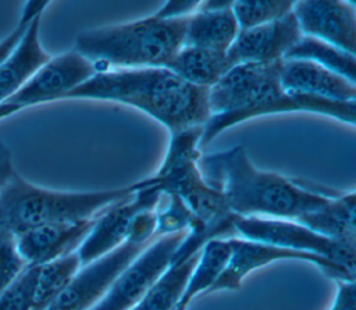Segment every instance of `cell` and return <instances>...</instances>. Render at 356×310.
<instances>
[{
	"label": "cell",
	"mask_w": 356,
	"mask_h": 310,
	"mask_svg": "<svg viewBox=\"0 0 356 310\" xmlns=\"http://www.w3.org/2000/svg\"><path fill=\"white\" fill-rule=\"evenodd\" d=\"M197 165L204 181L221 192L229 211L239 217L296 221L339 195L309 189L299 181L257 170L241 145L202 154Z\"/></svg>",
	"instance_id": "obj_2"
},
{
	"label": "cell",
	"mask_w": 356,
	"mask_h": 310,
	"mask_svg": "<svg viewBox=\"0 0 356 310\" xmlns=\"http://www.w3.org/2000/svg\"><path fill=\"white\" fill-rule=\"evenodd\" d=\"M95 218L42 224L15 235L17 249L28 266H42L75 253L90 232Z\"/></svg>",
	"instance_id": "obj_15"
},
{
	"label": "cell",
	"mask_w": 356,
	"mask_h": 310,
	"mask_svg": "<svg viewBox=\"0 0 356 310\" xmlns=\"http://www.w3.org/2000/svg\"><path fill=\"white\" fill-rule=\"evenodd\" d=\"M197 259L199 253L186 260H172L164 274L131 310H174Z\"/></svg>",
	"instance_id": "obj_22"
},
{
	"label": "cell",
	"mask_w": 356,
	"mask_h": 310,
	"mask_svg": "<svg viewBox=\"0 0 356 310\" xmlns=\"http://www.w3.org/2000/svg\"><path fill=\"white\" fill-rule=\"evenodd\" d=\"M234 1L228 0H206V1H199L197 11H209V13H216V11H224V10H231Z\"/></svg>",
	"instance_id": "obj_32"
},
{
	"label": "cell",
	"mask_w": 356,
	"mask_h": 310,
	"mask_svg": "<svg viewBox=\"0 0 356 310\" xmlns=\"http://www.w3.org/2000/svg\"><path fill=\"white\" fill-rule=\"evenodd\" d=\"M284 60H306L318 64L352 83H356L355 54L343 51L327 42L303 35L286 53Z\"/></svg>",
	"instance_id": "obj_23"
},
{
	"label": "cell",
	"mask_w": 356,
	"mask_h": 310,
	"mask_svg": "<svg viewBox=\"0 0 356 310\" xmlns=\"http://www.w3.org/2000/svg\"><path fill=\"white\" fill-rule=\"evenodd\" d=\"M159 183L156 175L117 189L57 192L29 183L17 172L0 189V231L14 236L38 225L95 218L136 190Z\"/></svg>",
	"instance_id": "obj_4"
},
{
	"label": "cell",
	"mask_w": 356,
	"mask_h": 310,
	"mask_svg": "<svg viewBox=\"0 0 356 310\" xmlns=\"http://www.w3.org/2000/svg\"><path fill=\"white\" fill-rule=\"evenodd\" d=\"M234 229L243 239L317 254L355 274L356 245L325 238L296 221L235 215Z\"/></svg>",
	"instance_id": "obj_7"
},
{
	"label": "cell",
	"mask_w": 356,
	"mask_h": 310,
	"mask_svg": "<svg viewBox=\"0 0 356 310\" xmlns=\"http://www.w3.org/2000/svg\"><path fill=\"white\" fill-rule=\"evenodd\" d=\"M292 7L293 1L288 0H241L234 1L232 13L239 29H249L285 17Z\"/></svg>",
	"instance_id": "obj_25"
},
{
	"label": "cell",
	"mask_w": 356,
	"mask_h": 310,
	"mask_svg": "<svg viewBox=\"0 0 356 310\" xmlns=\"http://www.w3.org/2000/svg\"><path fill=\"white\" fill-rule=\"evenodd\" d=\"M229 254L231 247L228 239L214 238L207 240L199 252V259L174 310H188L193 299L207 295L224 271Z\"/></svg>",
	"instance_id": "obj_21"
},
{
	"label": "cell",
	"mask_w": 356,
	"mask_h": 310,
	"mask_svg": "<svg viewBox=\"0 0 356 310\" xmlns=\"http://www.w3.org/2000/svg\"><path fill=\"white\" fill-rule=\"evenodd\" d=\"M203 127L171 133L165 158L157 171L163 193L178 196L216 238H234V218L220 190L203 178L197 161L202 156L199 142Z\"/></svg>",
	"instance_id": "obj_6"
},
{
	"label": "cell",
	"mask_w": 356,
	"mask_h": 310,
	"mask_svg": "<svg viewBox=\"0 0 356 310\" xmlns=\"http://www.w3.org/2000/svg\"><path fill=\"white\" fill-rule=\"evenodd\" d=\"M47 4H49V1H26L24 4V10L21 13V17H19L15 28L3 40H0V65L15 50V47L19 44L22 36L25 35L29 24L36 17L42 15V13Z\"/></svg>",
	"instance_id": "obj_28"
},
{
	"label": "cell",
	"mask_w": 356,
	"mask_h": 310,
	"mask_svg": "<svg viewBox=\"0 0 356 310\" xmlns=\"http://www.w3.org/2000/svg\"><path fill=\"white\" fill-rule=\"evenodd\" d=\"M188 231L153 239L90 310H131L170 267Z\"/></svg>",
	"instance_id": "obj_8"
},
{
	"label": "cell",
	"mask_w": 356,
	"mask_h": 310,
	"mask_svg": "<svg viewBox=\"0 0 356 310\" xmlns=\"http://www.w3.org/2000/svg\"><path fill=\"white\" fill-rule=\"evenodd\" d=\"M228 243L231 247L228 263L207 295L221 291H239L242 286V281L248 274L267 264L282 260L312 263L318 267L325 275L334 278L335 281H355V274L348 271L345 267L317 254L293 252L289 249L248 240L243 238H228Z\"/></svg>",
	"instance_id": "obj_10"
},
{
	"label": "cell",
	"mask_w": 356,
	"mask_h": 310,
	"mask_svg": "<svg viewBox=\"0 0 356 310\" xmlns=\"http://www.w3.org/2000/svg\"><path fill=\"white\" fill-rule=\"evenodd\" d=\"M238 32L232 8L216 13L196 11L188 17L184 46L227 53Z\"/></svg>",
	"instance_id": "obj_19"
},
{
	"label": "cell",
	"mask_w": 356,
	"mask_h": 310,
	"mask_svg": "<svg viewBox=\"0 0 356 310\" xmlns=\"http://www.w3.org/2000/svg\"><path fill=\"white\" fill-rule=\"evenodd\" d=\"M337 295L330 310H356L355 281H335Z\"/></svg>",
	"instance_id": "obj_30"
},
{
	"label": "cell",
	"mask_w": 356,
	"mask_h": 310,
	"mask_svg": "<svg viewBox=\"0 0 356 310\" xmlns=\"http://www.w3.org/2000/svg\"><path fill=\"white\" fill-rule=\"evenodd\" d=\"M161 196L160 185H150L99 214L90 232L76 250L81 264L85 266L122 245L128 238L134 218L145 210L157 209Z\"/></svg>",
	"instance_id": "obj_12"
},
{
	"label": "cell",
	"mask_w": 356,
	"mask_h": 310,
	"mask_svg": "<svg viewBox=\"0 0 356 310\" xmlns=\"http://www.w3.org/2000/svg\"><path fill=\"white\" fill-rule=\"evenodd\" d=\"M64 99L110 100L134 106L171 133L203 127L210 117L209 89L186 83L167 68L99 71Z\"/></svg>",
	"instance_id": "obj_3"
},
{
	"label": "cell",
	"mask_w": 356,
	"mask_h": 310,
	"mask_svg": "<svg viewBox=\"0 0 356 310\" xmlns=\"http://www.w3.org/2000/svg\"><path fill=\"white\" fill-rule=\"evenodd\" d=\"M81 266L76 252L38 266L32 310H47L68 286Z\"/></svg>",
	"instance_id": "obj_24"
},
{
	"label": "cell",
	"mask_w": 356,
	"mask_h": 310,
	"mask_svg": "<svg viewBox=\"0 0 356 310\" xmlns=\"http://www.w3.org/2000/svg\"><path fill=\"white\" fill-rule=\"evenodd\" d=\"M99 70L75 50L50 58L11 97L0 104V120L17 111L64 99L76 86L92 78Z\"/></svg>",
	"instance_id": "obj_9"
},
{
	"label": "cell",
	"mask_w": 356,
	"mask_h": 310,
	"mask_svg": "<svg viewBox=\"0 0 356 310\" xmlns=\"http://www.w3.org/2000/svg\"><path fill=\"white\" fill-rule=\"evenodd\" d=\"M165 68L189 85L210 89L232 67L227 53L182 46Z\"/></svg>",
	"instance_id": "obj_20"
},
{
	"label": "cell",
	"mask_w": 356,
	"mask_h": 310,
	"mask_svg": "<svg viewBox=\"0 0 356 310\" xmlns=\"http://www.w3.org/2000/svg\"><path fill=\"white\" fill-rule=\"evenodd\" d=\"M39 26L40 15L29 24L19 44L0 65V104L51 58L40 44Z\"/></svg>",
	"instance_id": "obj_17"
},
{
	"label": "cell",
	"mask_w": 356,
	"mask_h": 310,
	"mask_svg": "<svg viewBox=\"0 0 356 310\" xmlns=\"http://www.w3.org/2000/svg\"><path fill=\"white\" fill-rule=\"evenodd\" d=\"M356 195L339 193L324 206L306 213L296 222L334 240L356 245Z\"/></svg>",
	"instance_id": "obj_18"
},
{
	"label": "cell",
	"mask_w": 356,
	"mask_h": 310,
	"mask_svg": "<svg viewBox=\"0 0 356 310\" xmlns=\"http://www.w3.org/2000/svg\"><path fill=\"white\" fill-rule=\"evenodd\" d=\"M28 267L21 257L15 236L10 232L0 231V293Z\"/></svg>",
	"instance_id": "obj_27"
},
{
	"label": "cell",
	"mask_w": 356,
	"mask_h": 310,
	"mask_svg": "<svg viewBox=\"0 0 356 310\" xmlns=\"http://www.w3.org/2000/svg\"><path fill=\"white\" fill-rule=\"evenodd\" d=\"M188 17L160 19L150 15L85 31L76 36L74 50L99 71H107L111 65L129 70L165 68L184 46Z\"/></svg>",
	"instance_id": "obj_5"
},
{
	"label": "cell",
	"mask_w": 356,
	"mask_h": 310,
	"mask_svg": "<svg viewBox=\"0 0 356 310\" xmlns=\"http://www.w3.org/2000/svg\"><path fill=\"white\" fill-rule=\"evenodd\" d=\"M302 36L303 33L291 11L273 22L249 29H239L227 51V58L231 67L245 63L270 64L282 61Z\"/></svg>",
	"instance_id": "obj_14"
},
{
	"label": "cell",
	"mask_w": 356,
	"mask_h": 310,
	"mask_svg": "<svg viewBox=\"0 0 356 310\" xmlns=\"http://www.w3.org/2000/svg\"><path fill=\"white\" fill-rule=\"evenodd\" d=\"M355 1L300 0L293 1L292 13L303 35L327 42L355 54L356 11Z\"/></svg>",
	"instance_id": "obj_13"
},
{
	"label": "cell",
	"mask_w": 356,
	"mask_h": 310,
	"mask_svg": "<svg viewBox=\"0 0 356 310\" xmlns=\"http://www.w3.org/2000/svg\"><path fill=\"white\" fill-rule=\"evenodd\" d=\"M199 1H165L154 14L153 17L160 19H174V18H184L191 15L193 10H196Z\"/></svg>",
	"instance_id": "obj_29"
},
{
	"label": "cell",
	"mask_w": 356,
	"mask_h": 310,
	"mask_svg": "<svg viewBox=\"0 0 356 310\" xmlns=\"http://www.w3.org/2000/svg\"><path fill=\"white\" fill-rule=\"evenodd\" d=\"M282 61L234 65L209 89L210 117L203 125L199 149L207 146L222 131L268 114L307 111L355 125L356 101L341 103L286 92L280 81Z\"/></svg>",
	"instance_id": "obj_1"
},
{
	"label": "cell",
	"mask_w": 356,
	"mask_h": 310,
	"mask_svg": "<svg viewBox=\"0 0 356 310\" xmlns=\"http://www.w3.org/2000/svg\"><path fill=\"white\" fill-rule=\"evenodd\" d=\"M280 81L286 92L332 101H356V83L306 60H284Z\"/></svg>",
	"instance_id": "obj_16"
},
{
	"label": "cell",
	"mask_w": 356,
	"mask_h": 310,
	"mask_svg": "<svg viewBox=\"0 0 356 310\" xmlns=\"http://www.w3.org/2000/svg\"><path fill=\"white\" fill-rule=\"evenodd\" d=\"M14 172L11 152L3 142H0V189Z\"/></svg>",
	"instance_id": "obj_31"
},
{
	"label": "cell",
	"mask_w": 356,
	"mask_h": 310,
	"mask_svg": "<svg viewBox=\"0 0 356 310\" xmlns=\"http://www.w3.org/2000/svg\"><path fill=\"white\" fill-rule=\"evenodd\" d=\"M38 266H28L1 293L0 310H32Z\"/></svg>",
	"instance_id": "obj_26"
},
{
	"label": "cell",
	"mask_w": 356,
	"mask_h": 310,
	"mask_svg": "<svg viewBox=\"0 0 356 310\" xmlns=\"http://www.w3.org/2000/svg\"><path fill=\"white\" fill-rule=\"evenodd\" d=\"M149 243L127 240L114 250L81 266L68 286L47 310H90Z\"/></svg>",
	"instance_id": "obj_11"
}]
</instances>
